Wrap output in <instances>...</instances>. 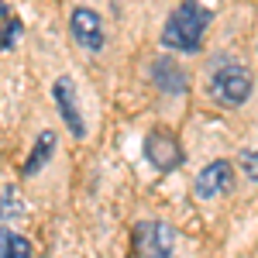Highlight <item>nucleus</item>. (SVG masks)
Listing matches in <instances>:
<instances>
[{"label": "nucleus", "mask_w": 258, "mask_h": 258, "mask_svg": "<svg viewBox=\"0 0 258 258\" xmlns=\"http://www.w3.org/2000/svg\"><path fill=\"white\" fill-rule=\"evenodd\" d=\"M231 186H234V169H231V162L217 159L197 176L193 193H197V200H214L220 193H231Z\"/></svg>", "instance_id": "obj_5"}, {"label": "nucleus", "mask_w": 258, "mask_h": 258, "mask_svg": "<svg viewBox=\"0 0 258 258\" xmlns=\"http://www.w3.org/2000/svg\"><path fill=\"white\" fill-rule=\"evenodd\" d=\"M52 97H55V107H59L62 120H66V127L73 131V138H83L86 135V124H83V114H80V103H76V86L69 76H62L55 80L52 86Z\"/></svg>", "instance_id": "obj_7"}, {"label": "nucleus", "mask_w": 258, "mask_h": 258, "mask_svg": "<svg viewBox=\"0 0 258 258\" xmlns=\"http://www.w3.org/2000/svg\"><path fill=\"white\" fill-rule=\"evenodd\" d=\"M241 169H244V176L251 179V182H258V152L244 148L241 152Z\"/></svg>", "instance_id": "obj_12"}, {"label": "nucleus", "mask_w": 258, "mask_h": 258, "mask_svg": "<svg viewBox=\"0 0 258 258\" xmlns=\"http://www.w3.org/2000/svg\"><path fill=\"white\" fill-rule=\"evenodd\" d=\"M155 83H159L162 93H172V97H176V93H186V73L169 59L155 62Z\"/></svg>", "instance_id": "obj_8"}, {"label": "nucleus", "mask_w": 258, "mask_h": 258, "mask_svg": "<svg viewBox=\"0 0 258 258\" xmlns=\"http://www.w3.org/2000/svg\"><path fill=\"white\" fill-rule=\"evenodd\" d=\"M210 97L217 100L220 107H241L244 100L251 97V76H248V69L238 66V62L217 66L214 76H210Z\"/></svg>", "instance_id": "obj_2"}, {"label": "nucleus", "mask_w": 258, "mask_h": 258, "mask_svg": "<svg viewBox=\"0 0 258 258\" xmlns=\"http://www.w3.org/2000/svg\"><path fill=\"white\" fill-rule=\"evenodd\" d=\"M145 159L152 162L159 172H172L182 165V148H179V141L172 135H165V131H152L148 138H145Z\"/></svg>", "instance_id": "obj_4"}, {"label": "nucleus", "mask_w": 258, "mask_h": 258, "mask_svg": "<svg viewBox=\"0 0 258 258\" xmlns=\"http://www.w3.org/2000/svg\"><path fill=\"white\" fill-rule=\"evenodd\" d=\"M69 31H73L76 45H83V48H90V52H100L103 48V21H100L97 11L76 7L73 18H69Z\"/></svg>", "instance_id": "obj_6"}, {"label": "nucleus", "mask_w": 258, "mask_h": 258, "mask_svg": "<svg viewBox=\"0 0 258 258\" xmlns=\"http://www.w3.org/2000/svg\"><path fill=\"white\" fill-rule=\"evenodd\" d=\"M176 234L162 220H145L135 227V255L138 258H172Z\"/></svg>", "instance_id": "obj_3"}, {"label": "nucleus", "mask_w": 258, "mask_h": 258, "mask_svg": "<svg viewBox=\"0 0 258 258\" xmlns=\"http://www.w3.org/2000/svg\"><path fill=\"white\" fill-rule=\"evenodd\" d=\"M207 24H210V11L200 7L197 0H186L172 11V18L165 21L162 41L176 52H197L203 35H207Z\"/></svg>", "instance_id": "obj_1"}, {"label": "nucleus", "mask_w": 258, "mask_h": 258, "mask_svg": "<svg viewBox=\"0 0 258 258\" xmlns=\"http://www.w3.org/2000/svg\"><path fill=\"white\" fill-rule=\"evenodd\" d=\"M0 258H31V241L21 238V234H7Z\"/></svg>", "instance_id": "obj_10"}, {"label": "nucleus", "mask_w": 258, "mask_h": 258, "mask_svg": "<svg viewBox=\"0 0 258 258\" xmlns=\"http://www.w3.org/2000/svg\"><path fill=\"white\" fill-rule=\"evenodd\" d=\"M0 18L7 21L4 31H0V48H11V45L18 41V35H21V21L11 14V7H0Z\"/></svg>", "instance_id": "obj_11"}, {"label": "nucleus", "mask_w": 258, "mask_h": 258, "mask_svg": "<svg viewBox=\"0 0 258 258\" xmlns=\"http://www.w3.org/2000/svg\"><path fill=\"white\" fill-rule=\"evenodd\" d=\"M52 152H55V135L52 131H45L38 138V145H35V152L28 155V162H24V169H21V176H35L45 162L52 159Z\"/></svg>", "instance_id": "obj_9"}]
</instances>
